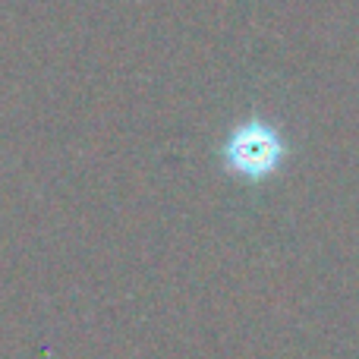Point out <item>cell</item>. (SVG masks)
<instances>
[{
    "label": "cell",
    "instance_id": "cell-1",
    "mask_svg": "<svg viewBox=\"0 0 359 359\" xmlns=\"http://www.w3.org/2000/svg\"><path fill=\"white\" fill-rule=\"evenodd\" d=\"M284 161V142L262 120H249L240 130L230 133L224 145V164L243 180H265Z\"/></svg>",
    "mask_w": 359,
    "mask_h": 359
}]
</instances>
